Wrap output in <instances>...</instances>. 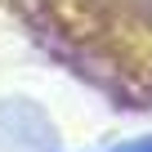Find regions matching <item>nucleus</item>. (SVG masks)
Returning <instances> with one entry per match:
<instances>
[{
  "label": "nucleus",
  "mask_w": 152,
  "mask_h": 152,
  "mask_svg": "<svg viewBox=\"0 0 152 152\" xmlns=\"http://www.w3.org/2000/svg\"><path fill=\"white\" fill-rule=\"evenodd\" d=\"M112 152H152V139H134V143H125V148H112Z\"/></svg>",
  "instance_id": "nucleus-1"
}]
</instances>
